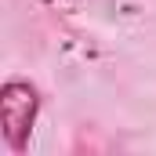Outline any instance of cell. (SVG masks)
Returning a JSON list of instances; mask_svg holds the SVG:
<instances>
[{"label":"cell","instance_id":"6da1fadb","mask_svg":"<svg viewBox=\"0 0 156 156\" xmlns=\"http://www.w3.org/2000/svg\"><path fill=\"white\" fill-rule=\"evenodd\" d=\"M40 105H44V98H40L37 83H29L22 76L4 80V87H0V134H4V145L11 153H26L33 127L40 120Z\"/></svg>","mask_w":156,"mask_h":156}]
</instances>
